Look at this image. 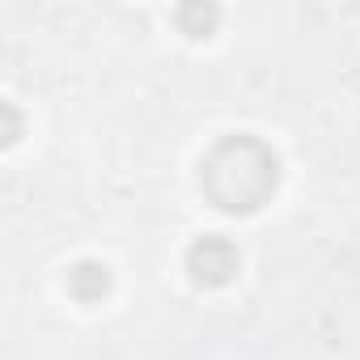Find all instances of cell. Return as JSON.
<instances>
[{
  "mask_svg": "<svg viewBox=\"0 0 360 360\" xmlns=\"http://www.w3.org/2000/svg\"><path fill=\"white\" fill-rule=\"evenodd\" d=\"M68 292H72L77 301H85V305L102 301V297L110 292V267L98 263V259H81V263L68 271Z\"/></svg>",
  "mask_w": 360,
  "mask_h": 360,
  "instance_id": "obj_3",
  "label": "cell"
},
{
  "mask_svg": "<svg viewBox=\"0 0 360 360\" xmlns=\"http://www.w3.org/2000/svg\"><path fill=\"white\" fill-rule=\"evenodd\" d=\"M204 195L233 217L259 212L280 183V157L259 136H225L200 165Z\"/></svg>",
  "mask_w": 360,
  "mask_h": 360,
  "instance_id": "obj_1",
  "label": "cell"
},
{
  "mask_svg": "<svg viewBox=\"0 0 360 360\" xmlns=\"http://www.w3.org/2000/svg\"><path fill=\"white\" fill-rule=\"evenodd\" d=\"M217 18H221L217 9H200V5L178 9V26H183V34H191V39H204V34H212Z\"/></svg>",
  "mask_w": 360,
  "mask_h": 360,
  "instance_id": "obj_4",
  "label": "cell"
},
{
  "mask_svg": "<svg viewBox=\"0 0 360 360\" xmlns=\"http://www.w3.org/2000/svg\"><path fill=\"white\" fill-rule=\"evenodd\" d=\"M238 267H242L238 246H233L229 238H221V233H208V238H200V242L187 250V271H191V280L204 284V288L229 284V280L238 276Z\"/></svg>",
  "mask_w": 360,
  "mask_h": 360,
  "instance_id": "obj_2",
  "label": "cell"
}]
</instances>
